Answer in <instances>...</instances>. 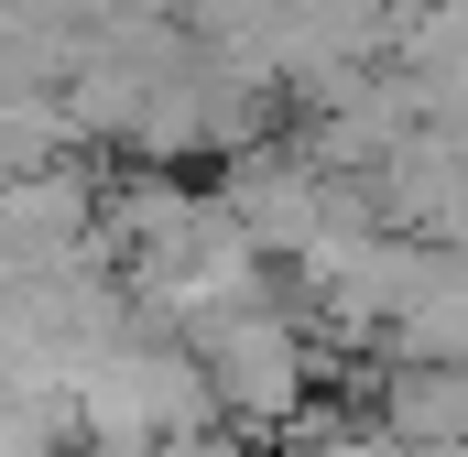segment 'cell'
Segmentation results:
<instances>
[{
    "mask_svg": "<svg viewBox=\"0 0 468 457\" xmlns=\"http://www.w3.org/2000/svg\"><path fill=\"white\" fill-rule=\"evenodd\" d=\"M66 403H77V447L88 457H164V447H186V436L218 425L207 370L186 348H164V338H131L110 359H88Z\"/></svg>",
    "mask_w": 468,
    "mask_h": 457,
    "instance_id": "obj_1",
    "label": "cell"
},
{
    "mask_svg": "<svg viewBox=\"0 0 468 457\" xmlns=\"http://www.w3.org/2000/svg\"><path fill=\"white\" fill-rule=\"evenodd\" d=\"M186 359L207 370V403H218V425H229V436H272V425H294V414H305V381H316L305 327H294V316H272V305L197 327Z\"/></svg>",
    "mask_w": 468,
    "mask_h": 457,
    "instance_id": "obj_2",
    "label": "cell"
},
{
    "mask_svg": "<svg viewBox=\"0 0 468 457\" xmlns=\"http://www.w3.org/2000/svg\"><path fill=\"white\" fill-rule=\"evenodd\" d=\"M88 261L110 250H99V175L77 153L0 186V272H88Z\"/></svg>",
    "mask_w": 468,
    "mask_h": 457,
    "instance_id": "obj_3",
    "label": "cell"
}]
</instances>
